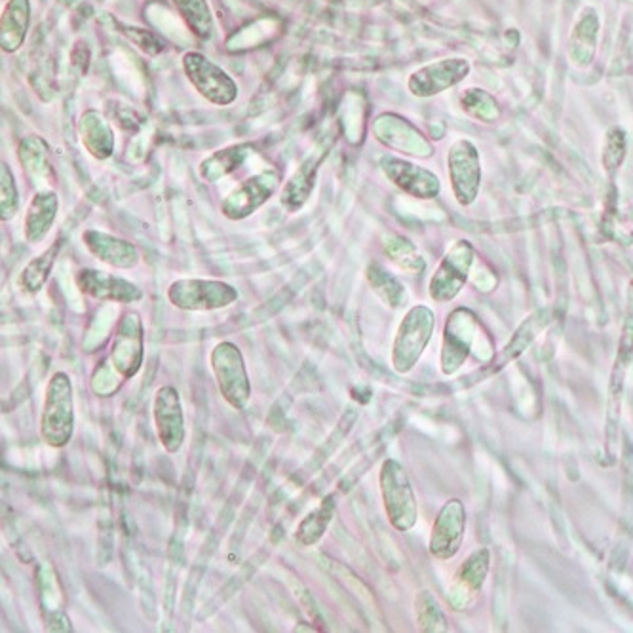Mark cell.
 Returning <instances> with one entry per match:
<instances>
[{
	"instance_id": "8992f818",
	"label": "cell",
	"mask_w": 633,
	"mask_h": 633,
	"mask_svg": "<svg viewBox=\"0 0 633 633\" xmlns=\"http://www.w3.org/2000/svg\"><path fill=\"white\" fill-rule=\"evenodd\" d=\"M185 77L189 78L192 88L217 107H229L238 100L237 80L227 71L212 62L200 52H187L181 60Z\"/></svg>"
},
{
	"instance_id": "d6986e66",
	"label": "cell",
	"mask_w": 633,
	"mask_h": 633,
	"mask_svg": "<svg viewBox=\"0 0 633 633\" xmlns=\"http://www.w3.org/2000/svg\"><path fill=\"white\" fill-rule=\"evenodd\" d=\"M31 25V0H9L0 16V48L4 54H16L24 47Z\"/></svg>"
},
{
	"instance_id": "83f0119b",
	"label": "cell",
	"mask_w": 633,
	"mask_h": 633,
	"mask_svg": "<svg viewBox=\"0 0 633 633\" xmlns=\"http://www.w3.org/2000/svg\"><path fill=\"white\" fill-rule=\"evenodd\" d=\"M17 159L22 162L25 172L33 177H45L52 174V166L48 162V147L42 139L25 138L17 145Z\"/></svg>"
},
{
	"instance_id": "cb8c5ba5",
	"label": "cell",
	"mask_w": 633,
	"mask_h": 633,
	"mask_svg": "<svg viewBox=\"0 0 633 633\" xmlns=\"http://www.w3.org/2000/svg\"><path fill=\"white\" fill-rule=\"evenodd\" d=\"M60 252H62V240H58L55 244L50 245L40 255L33 257L25 265L20 278H17L20 290L24 291V293H29V295H37V293L45 290V286H47L50 275L54 270L55 261H58Z\"/></svg>"
},
{
	"instance_id": "9a60e30c",
	"label": "cell",
	"mask_w": 633,
	"mask_h": 633,
	"mask_svg": "<svg viewBox=\"0 0 633 633\" xmlns=\"http://www.w3.org/2000/svg\"><path fill=\"white\" fill-rule=\"evenodd\" d=\"M489 564L491 554L488 548L476 549L472 556L466 559L450 592V602L455 609H465L476 599V595L480 594L488 579Z\"/></svg>"
},
{
	"instance_id": "ac0fdd59",
	"label": "cell",
	"mask_w": 633,
	"mask_h": 633,
	"mask_svg": "<svg viewBox=\"0 0 633 633\" xmlns=\"http://www.w3.org/2000/svg\"><path fill=\"white\" fill-rule=\"evenodd\" d=\"M60 212V197L54 191H39L25 210L24 232L29 244L47 240Z\"/></svg>"
},
{
	"instance_id": "e0dca14e",
	"label": "cell",
	"mask_w": 633,
	"mask_h": 633,
	"mask_svg": "<svg viewBox=\"0 0 633 633\" xmlns=\"http://www.w3.org/2000/svg\"><path fill=\"white\" fill-rule=\"evenodd\" d=\"M466 73L463 60H450L425 65L422 69L415 71L409 77V92L417 98H430L434 93L442 92L447 86L458 83Z\"/></svg>"
},
{
	"instance_id": "7c38bea8",
	"label": "cell",
	"mask_w": 633,
	"mask_h": 633,
	"mask_svg": "<svg viewBox=\"0 0 633 633\" xmlns=\"http://www.w3.org/2000/svg\"><path fill=\"white\" fill-rule=\"evenodd\" d=\"M472 248L468 242H458L453 250H451L442 265L435 270L434 278L430 282V295L438 303H445L457 295L458 291L463 290L466 282V276L472 265Z\"/></svg>"
},
{
	"instance_id": "8fae6325",
	"label": "cell",
	"mask_w": 633,
	"mask_h": 633,
	"mask_svg": "<svg viewBox=\"0 0 633 633\" xmlns=\"http://www.w3.org/2000/svg\"><path fill=\"white\" fill-rule=\"evenodd\" d=\"M78 290L88 297L107 303H121L131 305L143 299V290L136 283L126 280L123 276L109 275L98 268H83L75 276Z\"/></svg>"
},
{
	"instance_id": "277c9868",
	"label": "cell",
	"mask_w": 633,
	"mask_h": 633,
	"mask_svg": "<svg viewBox=\"0 0 633 633\" xmlns=\"http://www.w3.org/2000/svg\"><path fill=\"white\" fill-rule=\"evenodd\" d=\"M168 301L183 313H214L235 305L240 293L235 286L221 280L181 278L169 283Z\"/></svg>"
},
{
	"instance_id": "52a82bcc",
	"label": "cell",
	"mask_w": 633,
	"mask_h": 633,
	"mask_svg": "<svg viewBox=\"0 0 633 633\" xmlns=\"http://www.w3.org/2000/svg\"><path fill=\"white\" fill-rule=\"evenodd\" d=\"M283 177L278 169H263L259 174L245 179L221 202V214L229 221H244L265 206L276 192L282 191Z\"/></svg>"
},
{
	"instance_id": "5bb4252c",
	"label": "cell",
	"mask_w": 633,
	"mask_h": 633,
	"mask_svg": "<svg viewBox=\"0 0 633 633\" xmlns=\"http://www.w3.org/2000/svg\"><path fill=\"white\" fill-rule=\"evenodd\" d=\"M83 242H85L86 250L92 253L96 259H100L109 267L131 270L141 263L138 245L131 244L130 240L103 232V230L86 229L83 232Z\"/></svg>"
},
{
	"instance_id": "4316f807",
	"label": "cell",
	"mask_w": 633,
	"mask_h": 633,
	"mask_svg": "<svg viewBox=\"0 0 633 633\" xmlns=\"http://www.w3.org/2000/svg\"><path fill=\"white\" fill-rule=\"evenodd\" d=\"M366 278L371 290L379 295V297L387 303V305L392 306V308H397L404 303V286L400 283L396 276L390 275L387 268L379 265V263H371L366 270Z\"/></svg>"
},
{
	"instance_id": "f546056e",
	"label": "cell",
	"mask_w": 633,
	"mask_h": 633,
	"mask_svg": "<svg viewBox=\"0 0 633 633\" xmlns=\"http://www.w3.org/2000/svg\"><path fill=\"white\" fill-rule=\"evenodd\" d=\"M20 214L16 177L7 161L0 162V221L10 223Z\"/></svg>"
},
{
	"instance_id": "d4e9b609",
	"label": "cell",
	"mask_w": 633,
	"mask_h": 633,
	"mask_svg": "<svg viewBox=\"0 0 633 633\" xmlns=\"http://www.w3.org/2000/svg\"><path fill=\"white\" fill-rule=\"evenodd\" d=\"M172 4L197 39L210 40L214 37V14L207 0H172Z\"/></svg>"
},
{
	"instance_id": "4dcf8cb0",
	"label": "cell",
	"mask_w": 633,
	"mask_h": 633,
	"mask_svg": "<svg viewBox=\"0 0 633 633\" xmlns=\"http://www.w3.org/2000/svg\"><path fill=\"white\" fill-rule=\"evenodd\" d=\"M387 255L397 267L404 268L407 273H422L425 270V261L420 257L415 245L402 237H390L384 244Z\"/></svg>"
},
{
	"instance_id": "2e32d148",
	"label": "cell",
	"mask_w": 633,
	"mask_h": 633,
	"mask_svg": "<svg viewBox=\"0 0 633 633\" xmlns=\"http://www.w3.org/2000/svg\"><path fill=\"white\" fill-rule=\"evenodd\" d=\"M77 131L80 143L96 161H109L115 153V130L100 111H85L78 118Z\"/></svg>"
},
{
	"instance_id": "44dd1931",
	"label": "cell",
	"mask_w": 633,
	"mask_h": 633,
	"mask_svg": "<svg viewBox=\"0 0 633 633\" xmlns=\"http://www.w3.org/2000/svg\"><path fill=\"white\" fill-rule=\"evenodd\" d=\"M466 324L468 321H465V311H457L445 326L442 349L443 375L457 374L465 364L472 344V329H466Z\"/></svg>"
},
{
	"instance_id": "4fadbf2b",
	"label": "cell",
	"mask_w": 633,
	"mask_h": 633,
	"mask_svg": "<svg viewBox=\"0 0 633 633\" xmlns=\"http://www.w3.org/2000/svg\"><path fill=\"white\" fill-rule=\"evenodd\" d=\"M379 164H381L382 174L389 177L397 189L412 194L415 199L430 200L438 197L440 181L428 169L419 168L412 162L402 161L392 154L382 156Z\"/></svg>"
},
{
	"instance_id": "f1b7e54d",
	"label": "cell",
	"mask_w": 633,
	"mask_h": 633,
	"mask_svg": "<svg viewBox=\"0 0 633 633\" xmlns=\"http://www.w3.org/2000/svg\"><path fill=\"white\" fill-rule=\"evenodd\" d=\"M415 615H417V624L422 632H447L450 630L440 603L435 602L434 595L430 594L428 590H422L417 595Z\"/></svg>"
},
{
	"instance_id": "1f68e13d",
	"label": "cell",
	"mask_w": 633,
	"mask_h": 633,
	"mask_svg": "<svg viewBox=\"0 0 633 633\" xmlns=\"http://www.w3.org/2000/svg\"><path fill=\"white\" fill-rule=\"evenodd\" d=\"M124 33H126V37H128V39L141 50V52H145V54L159 55L161 52H164V45L159 42L156 37L149 31L136 29V27H128Z\"/></svg>"
},
{
	"instance_id": "7a4b0ae2",
	"label": "cell",
	"mask_w": 633,
	"mask_h": 633,
	"mask_svg": "<svg viewBox=\"0 0 633 633\" xmlns=\"http://www.w3.org/2000/svg\"><path fill=\"white\" fill-rule=\"evenodd\" d=\"M210 367L214 371L223 400L237 412H244L252 400V381L244 354L232 341H221L210 352Z\"/></svg>"
},
{
	"instance_id": "30bf717a",
	"label": "cell",
	"mask_w": 633,
	"mask_h": 633,
	"mask_svg": "<svg viewBox=\"0 0 633 633\" xmlns=\"http://www.w3.org/2000/svg\"><path fill=\"white\" fill-rule=\"evenodd\" d=\"M466 533V510L465 504L458 498H451L450 503L443 504L442 510L435 518L430 536V554L435 559H453L457 556L458 549L463 546Z\"/></svg>"
},
{
	"instance_id": "7402d4cb",
	"label": "cell",
	"mask_w": 633,
	"mask_h": 633,
	"mask_svg": "<svg viewBox=\"0 0 633 633\" xmlns=\"http://www.w3.org/2000/svg\"><path fill=\"white\" fill-rule=\"evenodd\" d=\"M333 516H336V498L333 495H329L321 498V503L301 519V523L295 529L297 544H301L303 548L316 546L324 539V534L328 533V527L331 526Z\"/></svg>"
},
{
	"instance_id": "5b68a950",
	"label": "cell",
	"mask_w": 633,
	"mask_h": 633,
	"mask_svg": "<svg viewBox=\"0 0 633 633\" xmlns=\"http://www.w3.org/2000/svg\"><path fill=\"white\" fill-rule=\"evenodd\" d=\"M434 313L427 306H413L397 328L392 346V367L400 375L409 374L417 366L422 352L434 333Z\"/></svg>"
},
{
	"instance_id": "3957f363",
	"label": "cell",
	"mask_w": 633,
	"mask_h": 633,
	"mask_svg": "<svg viewBox=\"0 0 633 633\" xmlns=\"http://www.w3.org/2000/svg\"><path fill=\"white\" fill-rule=\"evenodd\" d=\"M379 488H381L382 506L389 516L390 526L400 533L412 531L417 523L419 506H417L412 480L405 472L404 465L397 463L396 458H389L382 463Z\"/></svg>"
},
{
	"instance_id": "ffe728a7",
	"label": "cell",
	"mask_w": 633,
	"mask_h": 633,
	"mask_svg": "<svg viewBox=\"0 0 633 633\" xmlns=\"http://www.w3.org/2000/svg\"><path fill=\"white\" fill-rule=\"evenodd\" d=\"M324 156H326V153L321 154V156H316V154L306 156L303 164L299 166L297 172L290 177V181L283 183L282 192H280V204L290 214H297L299 210L305 206L308 199L313 197L316 177H318V169H320Z\"/></svg>"
},
{
	"instance_id": "6da1fadb",
	"label": "cell",
	"mask_w": 633,
	"mask_h": 633,
	"mask_svg": "<svg viewBox=\"0 0 633 633\" xmlns=\"http://www.w3.org/2000/svg\"><path fill=\"white\" fill-rule=\"evenodd\" d=\"M75 435V390L65 371H55L47 390L40 412V438L48 447L63 450Z\"/></svg>"
},
{
	"instance_id": "484cf974",
	"label": "cell",
	"mask_w": 633,
	"mask_h": 633,
	"mask_svg": "<svg viewBox=\"0 0 633 633\" xmlns=\"http://www.w3.org/2000/svg\"><path fill=\"white\" fill-rule=\"evenodd\" d=\"M541 316L542 314H536L534 318H531V321H527L526 326L519 329L518 333L514 336L511 343L508 344V346H506V349H504V351L501 352V354H498V356H496L493 362H491V366H489L485 371H481V375L476 374L472 375V377H476L478 381H480V377L481 379H485L488 375H493L496 374V371H501V369H503V367L506 366L508 362H511V359L518 358L519 354L526 351L527 346H529L531 341H533L534 333L539 331V326H544V321H539Z\"/></svg>"
},
{
	"instance_id": "9c48e42d",
	"label": "cell",
	"mask_w": 633,
	"mask_h": 633,
	"mask_svg": "<svg viewBox=\"0 0 633 633\" xmlns=\"http://www.w3.org/2000/svg\"><path fill=\"white\" fill-rule=\"evenodd\" d=\"M153 419L162 447L169 455L181 451L187 440L183 402L176 387H161L153 400Z\"/></svg>"
},
{
	"instance_id": "603a6c76",
	"label": "cell",
	"mask_w": 633,
	"mask_h": 633,
	"mask_svg": "<svg viewBox=\"0 0 633 633\" xmlns=\"http://www.w3.org/2000/svg\"><path fill=\"white\" fill-rule=\"evenodd\" d=\"M250 153H252V145L248 143H238V145L215 151L214 154H210L207 159L200 162V177L207 183H215L240 168Z\"/></svg>"
},
{
	"instance_id": "ba28073f",
	"label": "cell",
	"mask_w": 633,
	"mask_h": 633,
	"mask_svg": "<svg viewBox=\"0 0 633 633\" xmlns=\"http://www.w3.org/2000/svg\"><path fill=\"white\" fill-rule=\"evenodd\" d=\"M143 358H145V328L141 314L131 311L124 314L123 320L116 326L109 362L113 371L121 375L123 381H130L139 374Z\"/></svg>"
}]
</instances>
